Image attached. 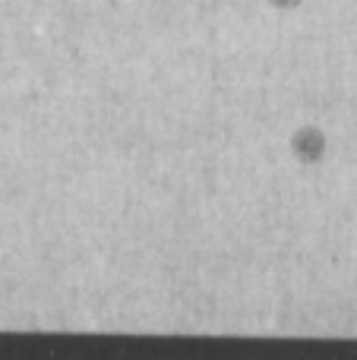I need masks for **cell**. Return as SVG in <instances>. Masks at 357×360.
Segmentation results:
<instances>
[{
	"label": "cell",
	"instance_id": "cell-1",
	"mask_svg": "<svg viewBox=\"0 0 357 360\" xmlns=\"http://www.w3.org/2000/svg\"><path fill=\"white\" fill-rule=\"evenodd\" d=\"M323 149H326V136L320 130H313V127H307V130H301L294 136V152L304 162H320Z\"/></svg>",
	"mask_w": 357,
	"mask_h": 360
},
{
	"label": "cell",
	"instance_id": "cell-2",
	"mask_svg": "<svg viewBox=\"0 0 357 360\" xmlns=\"http://www.w3.org/2000/svg\"><path fill=\"white\" fill-rule=\"evenodd\" d=\"M275 4H278V6H294L297 0H275Z\"/></svg>",
	"mask_w": 357,
	"mask_h": 360
}]
</instances>
